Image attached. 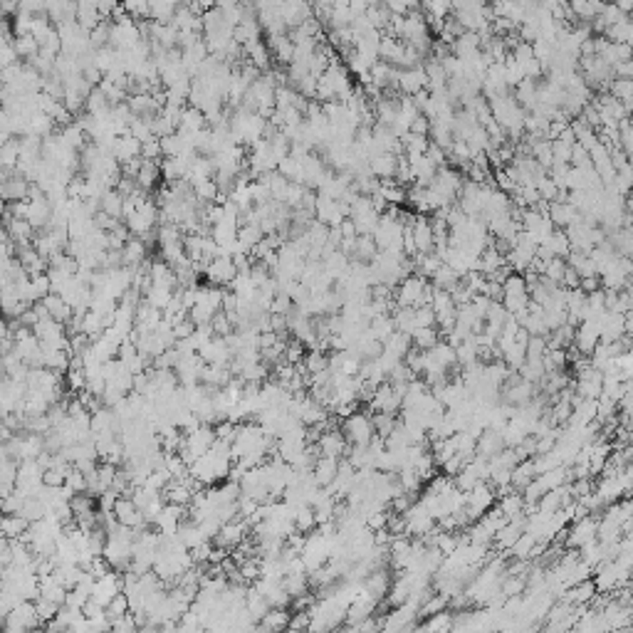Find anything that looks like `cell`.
Masks as SVG:
<instances>
[{"instance_id": "1", "label": "cell", "mask_w": 633, "mask_h": 633, "mask_svg": "<svg viewBox=\"0 0 633 633\" xmlns=\"http://www.w3.org/2000/svg\"><path fill=\"white\" fill-rule=\"evenodd\" d=\"M339 431H342L344 440L349 445H369V440L373 438L371 413H367V411H354V413L344 416Z\"/></svg>"}, {"instance_id": "2", "label": "cell", "mask_w": 633, "mask_h": 633, "mask_svg": "<svg viewBox=\"0 0 633 633\" xmlns=\"http://www.w3.org/2000/svg\"><path fill=\"white\" fill-rule=\"evenodd\" d=\"M40 619H37L35 611V601L23 598L15 606H10L6 616H3V628L10 633H23V631H32V628H40Z\"/></svg>"}, {"instance_id": "3", "label": "cell", "mask_w": 633, "mask_h": 633, "mask_svg": "<svg viewBox=\"0 0 633 633\" xmlns=\"http://www.w3.org/2000/svg\"><path fill=\"white\" fill-rule=\"evenodd\" d=\"M32 331H35V337L40 339V347H50V349H67L70 337H67V329H65L62 322L40 320L35 327H32Z\"/></svg>"}, {"instance_id": "4", "label": "cell", "mask_w": 633, "mask_h": 633, "mask_svg": "<svg viewBox=\"0 0 633 633\" xmlns=\"http://www.w3.org/2000/svg\"><path fill=\"white\" fill-rule=\"evenodd\" d=\"M203 275L208 277V282L215 284V287H228L233 282V277L237 275L235 262H233L231 255H215L213 260L203 267Z\"/></svg>"}, {"instance_id": "5", "label": "cell", "mask_w": 633, "mask_h": 633, "mask_svg": "<svg viewBox=\"0 0 633 633\" xmlns=\"http://www.w3.org/2000/svg\"><path fill=\"white\" fill-rule=\"evenodd\" d=\"M250 534V525L245 520H231V522H223L220 529L213 534V542L215 547H223V549H235L240 542Z\"/></svg>"}, {"instance_id": "6", "label": "cell", "mask_w": 633, "mask_h": 633, "mask_svg": "<svg viewBox=\"0 0 633 633\" xmlns=\"http://www.w3.org/2000/svg\"><path fill=\"white\" fill-rule=\"evenodd\" d=\"M596 522H598L596 515H586V517H581V520L572 522V527H567L564 547H574V549H579L581 545L596 539Z\"/></svg>"}, {"instance_id": "7", "label": "cell", "mask_w": 633, "mask_h": 633, "mask_svg": "<svg viewBox=\"0 0 633 633\" xmlns=\"http://www.w3.org/2000/svg\"><path fill=\"white\" fill-rule=\"evenodd\" d=\"M114 517H117L119 525H126V527H134V529H144V527H148L146 517H144L142 509L134 505V500L131 497H124L119 495L117 503H114Z\"/></svg>"}, {"instance_id": "8", "label": "cell", "mask_w": 633, "mask_h": 633, "mask_svg": "<svg viewBox=\"0 0 633 633\" xmlns=\"http://www.w3.org/2000/svg\"><path fill=\"white\" fill-rule=\"evenodd\" d=\"M198 356H201L206 364H225V367H228L233 359V349L228 347L225 337H213L198 347Z\"/></svg>"}, {"instance_id": "9", "label": "cell", "mask_w": 633, "mask_h": 633, "mask_svg": "<svg viewBox=\"0 0 633 633\" xmlns=\"http://www.w3.org/2000/svg\"><path fill=\"white\" fill-rule=\"evenodd\" d=\"M134 181H137V188L144 191V193L156 191L161 181V161L142 159L139 161V171H137V176H134Z\"/></svg>"}, {"instance_id": "10", "label": "cell", "mask_w": 633, "mask_h": 633, "mask_svg": "<svg viewBox=\"0 0 633 633\" xmlns=\"http://www.w3.org/2000/svg\"><path fill=\"white\" fill-rule=\"evenodd\" d=\"M547 218L552 220L554 228H569L572 223L581 220V213L576 211L574 206L569 201H549V208H547Z\"/></svg>"}, {"instance_id": "11", "label": "cell", "mask_w": 633, "mask_h": 633, "mask_svg": "<svg viewBox=\"0 0 633 633\" xmlns=\"http://www.w3.org/2000/svg\"><path fill=\"white\" fill-rule=\"evenodd\" d=\"M317 445H320L322 456H329V458H344L347 456V450H349V443L344 440L339 428H329V431L322 433Z\"/></svg>"}, {"instance_id": "12", "label": "cell", "mask_w": 633, "mask_h": 633, "mask_svg": "<svg viewBox=\"0 0 633 633\" xmlns=\"http://www.w3.org/2000/svg\"><path fill=\"white\" fill-rule=\"evenodd\" d=\"M146 257H148V248H146V243H144L142 237L131 235L129 240L121 245V265H126V267L134 270V267L142 265Z\"/></svg>"}, {"instance_id": "13", "label": "cell", "mask_w": 633, "mask_h": 633, "mask_svg": "<svg viewBox=\"0 0 633 633\" xmlns=\"http://www.w3.org/2000/svg\"><path fill=\"white\" fill-rule=\"evenodd\" d=\"M497 507H500V512H503L507 520H515V517L525 515V500H522V492L515 490V487H509L507 492L497 495Z\"/></svg>"}, {"instance_id": "14", "label": "cell", "mask_w": 633, "mask_h": 633, "mask_svg": "<svg viewBox=\"0 0 633 633\" xmlns=\"http://www.w3.org/2000/svg\"><path fill=\"white\" fill-rule=\"evenodd\" d=\"M30 522L20 512H3L0 515V534L6 539H20L28 532Z\"/></svg>"}, {"instance_id": "15", "label": "cell", "mask_w": 633, "mask_h": 633, "mask_svg": "<svg viewBox=\"0 0 633 633\" xmlns=\"http://www.w3.org/2000/svg\"><path fill=\"white\" fill-rule=\"evenodd\" d=\"M290 616L292 614L284 606H270L267 614L255 626L260 628V631H284V628L290 626Z\"/></svg>"}, {"instance_id": "16", "label": "cell", "mask_w": 633, "mask_h": 633, "mask_svg": "<svg viewBox=\"0 0 633 633\" xmlns=\"http://www.w3.org/2000/svg\"><path fill=\"white\" fill-rule=\"evenodd\" d=\"M337 468H339V458H329V456H320L317 458V462H314V468L309 470L314 478V483L320 487H327L331 483V480L337 478Z\"/></svg>"}, {"instance_id": "17", "label": "cell", "mask_w": 633, "mask_h": 633, "mask_svg": "<svg viewBox=\"0 0 633 633\" xmlns=\"http://www.w3.org/2000/svg\"><path fill=\"white\" fill-rule=\"evenodd\" d=\"M42 304H45V309H48L50 317H52V320H57V322H62V324H65L72 314H75V309L67 304L65 297L57 295V292H50V295L42 297Z\"/></svg>"}, {"instance_id": "18", "label": "cell", "mask_w": 633, "mask_h": 633, "mask_svg": "<svg viewBox=\"0 0 633 633\" xmlns=\"http://www.w3.org/2000/svg\"><path fill=\"white\" fill-rule=\"evenodd\" d=\"M99 211L112 215V218L121 220L124 218V195L119 193L117 188H107L99 195Z\"/></svg>"}, {"instance_id": "19", "label": "cell", "mask_w": 633, "mask_h": 633, "mask_svg": "<svg viewBox=\"0 0 633 633\" xmlns=\"http://www.w3.org/2000/svg\"><path fill=\"white\" fill-rule=\"evenodd\" d=\"M438 342H440L438 327H413L411 329V344H413L416 349L426 351L431 347H436Z\"/></svg>"}, {"instance_id": "20", "label": "cell", "mask_w": 633, "mask_h": 633, "mask_svg": "<svg viewBox=\"0 0 633 633\" xmlns=\"http://www.w3.org/2000/svg\"><path fill=\"white\" fill-rule=\"evenodd\" d=\"M37 596H45L50 598V601H55V604H65V596H67V589L57 581V576L55 574H45L40 576V594Z\"/></svg>"}, {"instance_id": "21", "label": "cell", "mask_w": 633, "mask_h": 633, "mask_svg": "<svg viewBox=\"0 0 633 633\" xmlns=\"http://www.w3.org/2000/svg\"><path fill=\"white\" fill-rule=\"evenodd\" d=\"M539 245H545V248L549 250L554 257H567L569 250H572V243H569L567 233H564L562 228H554V231H552L549 235H547Z\"/></svg>"}, {"instance_id": "22", "label": "cell", "mask_w": 633, "mask_h": 633, "mask_svg": "<svg viewBox=\"0 0 633 633\" xmlns=\"http://www.w3.org/2000/svg\"><path fill=\"white\" fill-rule=\"evenodd\" d=\"M376 253H379V248H376L371 235H356L354 253H351L349 260L351 262H371L373 257H376Z\"/></svg>"}, {"instance_id": "23", "label": "cell", "mask_w": 633, "mask_h": 633, "mask_svg": "<svg viewBox=\"0 0 633 633\" xmlns=\"http://www.w3.org/2000/svg\"><path fill=\"white\" fill-rule=\"evenodd\" d=\"M431 282H433V287L450 292L458 282H460V273H458V270H453L450 265H445V262H440L438 270L431 275Z\"/></svg>"}, {"instance_id": "24", "label": "cell", "mask_w": 633, "mask_h": 633, "mask_svg": "<svg viewBox=\"0 0 633 633\" xmlns=\"http://www.w3.org/2000/svg\"><path fill=\"white\" fill-rule=\"evenodd\" d=\"M401 144H403V154L409 156H423L426 154L428 144H431V139L423 137V134H413V131H406L401 137Z\"/></svg>"}, {"instance_id": "25", "label": "cell", "mask_w": 633, "mask_h": 633, "mask_svg": "<svg viewBox=\"0 0 633 633\" xmlns=\"http://www.w3.org/2000/svg\"><path fill=\"white\" fill-rule=\"evenodd\" d=\"M413 344H411V334H406V331H393V334H389L384 342V349L391 351V354L396 356V359H403V354L411 349Z\"/></svg>"}, {"instance_id": "26", "label": "cell", "mask_w": 633, "mask_h": 633, "mask_svg": "<svg viewBox=\"0 0 633 633\" xmlns=\"http://www.w3.org/2000/svg\"><path fill=\"white\" fill-rule=\"evenodd\" d=\"M20 515L25 517L28 522H40L42 517L48 515V505L42 503L40 497L35 495H28L23 500V507H20Z\"/></svg>"}, {"instance_id": "27", "label": "cell", "mask_w": 633, "mask_h": 633, "mask_svg": "<svg viewBox=\"0 0 633 633\" xmlns=\"http://www.w3.org/2000/svg\"><path fill=\"white\" fill-rule=\"evenodd\" d=\"M416 628H423V631H448V628H453V611L443 609L438 614L426 616V621L418 623Z\"/></svg>"}, {"instance_id": "28", "label": "cell", "mask_w": 633, "mask_h": 633, "mask_svg": "<svg viewBox=\"0 0 633 633\" xmlns=\"http://www.w3.org/2000/svg\"><path fill=\"white\" fill-rule=\"evenodd\" d=\"M82 334H87L89 339H97L104 331V320H101V314H97L95 309H87V312H82Z\"/></svg>"}, {"instance_id": "29", "label": "cell", "mask_w": 633, "mask_h": 633, "mask_svg": "<svg viewBox=\"0 0 633 633\" xmlns=\"http://www.w3.org/2000/svg\"><path fill=\"white\" fill-rule=\"evenodd\" d=\"M631 35H633V28H631V23H628V18L619 20V23L609 25V28L604 30V37L611 42H628V45H631Z\"/></svg>"}, {"instance_id": "30", "label": "cell", "mask_w": 633, "mask_h": 633, "mask_svg": "<svg viewBox=\"0 0 633 633\" xmlns=\"http://www.w3.org/2000/svg\"><path fill=\"white\" fill-rule=\"evenodd\" d=\"M450 480H453V485H456L460 492H468V490H473V487L480 483L478 473H475V470H473V465H470V462H468V465H465V468H460V470H458V473L453 475V478H450Z\"/></svg>"}, {"instance_id": "31", "label": "cell", "mask_w": 633, "mask_h": 633, "mask_svg": "<svg viewBox=\"0 0 633 633\" xmlns=\"http://www.w3.org/2000/svg\"><path fill=\"white\" fill-rule=\"evenodd\" d=\"M129 598H126L124 592H119L117 596H112V601H109L107 606H104V616L109 619V623L114 621V619H119V616L129 614Z\"/></svg>"}, {"instance_id": "32", "label": "cell", "mask_w": 633, "mask_h": 633, "mask_svg": "<svg viewBox=\"0 0 633 633\" xmlns=\"http://www.w3.org/2000/svg\"><path fill=\"white\" fill-rule=\"evenodd\" d=\"M304 354H307V347H304L300 339H295V337H290L287 339V344H284V354H282V359L287 361V364H302V359H304Z\"/></svg>"}, {"instance_id": "33", "label": "cell", "mask_w": 633, "mask_h": 633, "mask_svg": "<svg viewBox=\"0 0 633 633\" xmlns=\"http://www.w3.org/2000/svg\"><path fill=\"white\" fill-rule=\"evenodd\" d=\"M35 601V611H37V619H40V623L45 626L48 621H52L55 616H57L59 611V604H55V601H50V598L45 596H35L32 598Z\"/></svg>"}, {"instance_id": "34", "label": "cell", "mask_w": 633, "mask_h": 633, "mask_svg": "<svg viewBox=\"0 0 633 633\" xmlns=\"http://www.w3.org/2000/svg\"><path fill=\"white\" fill-rule=\"evenodd\" d=\"M564 273H567V260L564 257H549L547 260V265H545V277H549L552 282H562V277H564Z\"/></svg>"}, {"instance_id": "35", "label": "cell", "mask_w": 633, "mask_h": 633, "mask_svg": "<svg viewBox=\"0 0 633 633\" xmlns=\"http://www.w3.org/2000/svg\"><path fill=\"white\" fill-rule=\"evenodd\" d=\"M67 470H70V468H57V465H52V468H45V470H42V485L62 487V485H65Z\"/></svg>"}, {"instance_id": "36", "label": "cell", "mask_w": 633, "mask_h": 633, "mask_svg": "<svg viewBox=\"0 0 633 633\" xmlns=\"http://www.w3.org/2000/svg\"><path fill=\"white\" fill-rule=\"evenodd\" d=\"M309 621H312V616H309V609L307 611H295V614L290 616V631H309Z\"/></svg>"}, {"instance_id": "37", "label": "cell", "mask_w": 633, "mask_h": 633, "mask_svg": "<svg viewBox=\"0 0 633 633\" xmlns=\"http://www.w3.org/2000/svg\"><path fill=\"white\" fill-rule=\"evenodd\" d=\"M598 287H601V277H598V275H592V277H581L579 280V290L584 292V295L598 290Z\"/></svg>"}, {"instance_id": "38", "label": "cell", "mask_w": 633, "mask_h": 633, "mask_svg": "<svg viewBox=\"0 0 633 633\" xmlns=\"http://www.w3.org/2000/svg\"><path fill=\"white\" fill-rule=\"evenodd\" d=\"M8 334H10V327H8V320H6V314L0 312V342H3V339H6V337H8Z\"/></svg>"}]
</instances>
